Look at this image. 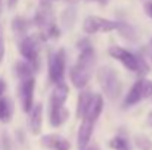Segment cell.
I'll return each instance as SVG.
<instances>
[{"label":"cell","mask_w":152,"mask_h":150,"mask_svg":"<svg viewBox=\"0 0 152 150\" xmlns=\"http://www.w3.org/2000/svg\"><path fill=\"white\" fill-rule=\"evenodd\" d=\"M93 128H95V122L81 119V125L78 128V136H77V146L80 150H84L86 146L89 144L92 134H93Z\"/></svg>","instance_id":"obj_12"},{"label":"cell","mask_w":152,"mask_h":150,"mask_svg":"<svg viewBox=\"0 0 152 150\" xmlns=\"http://www.w3.org/2000/svg\"><path fill=\"white\" fill-rule=\"evenodd\" d=\"M95 1H101L102 4H105V3H106V0H95Z\"/></svg>","instance_id":"obj_27"},{"label":"cell","mask_w":152,"mask_h":150,"mask_svg":"<svg viewBox=\"0 0 152 150\" xmlns=\"http://www.w3.org/2000/svg\"><path fill=\"white\" fill-rule=\"evenodd\" d=\"M143 9H145V13L152 18V1H146L145 4H143Z\"/></svg>","instance_id":"obj_22"},{"label":"cell","mask_w":152,"mask_h":150,"mask_svg":"<svg viewBox=\"0 0 152 150\" xmlns=\"http://www.w3.org/2000/svg\"><path fill=\"white\" fill-rule=\"evenodd\" d=\"M65 66H66V51L65 49L56 50L49 57V80L53 86L64 83L65 77Z\"/></svg>","instance_id":"obj_8"},{"label":"cell","mask_w":152,"mask_h":150,"mask_svg":"<svg viewBox=\"0 0 152 150\" xmlns=\"http://www.w3.org/2000/svg\"><path fill=\"white\" fill-rule=\"evenodd\" d=\"M42 144L43 147L49 150H69L71 149V143L59 136V134H46L42 137Z\"/></svg>","instance_id":"obj_11"},{"label":"cell","mask_w":152,"mask_h":150,"mask_svg":"<svg viewBox=\"0 0 152 150\" xmlns=\"http://www.w3.org/2000/svg\"><path fill=\"white\" fill-rule=\"evenodd\" d=\"M134 146L139 150H152V141L146 136L137 134L134 136Z\"/></svg>","instance_id":"obj_21"},{"label":"cell","mask_w":152,"mask_h":150,"mask_svg":"<svg viewBox=\"0 0 152 150\" xmlns=\"http://www.w3.org/2000/svg\"><path fill=\"white\" fill-rule=\"evenodd\" d=\"M13 69H15V74H16V77H18L19 81L34 78V72H36V71H34V69L31 68V65H30L28 62H25V60L16 62L15 66H13Z\"/></svg>","instance_id":"obj_15"},{"label":"cell","mask_w":152,"mask_h":150,"mask_svg":"<svg viewBox=\"0 0 152 150\" xmlns=\"http://www.w3.org/2000/svg\"><path fill=\"white\" fill-rule=\"evenodd\" d=\"M120 21H111L102 16H87L83 22V30L86 34H99V33H111L118 31Z\"/></svg>","instance_id":"obj_9"},{"label":"cell","mask_w":152,"mask_h":150,"mask_svg":"<svg viewBox=\"0 0 152 150\" xmlns=\"http://www.w3.org/2000/svg\"><path fill=\"white\" fill-rule=\"evenodd\" d=\"M93 97V94L89 91V90H81L80 94H78V101H77V112H75V116L78 119H83L87 107H89V103Z\"/></svg>","instance_id":"obj_16"},{"label":"cell","mask_w":152,"mask_h":150,"mask_svg":"<svg viewBox=\"0 0 152 150\" xmlns=\"http://www.w3.org/2000/svg\"><path fill=\"white\" fill-rule=\"evenodd\" d=\"M19 53L25 62L31 65L34 71L40 68V56H39V38L34 36H25L19 41Z\"/></svg>","instance_id":"obj_7"},{"label":"cell","mask_w":152,"mask_h":150,"mask_svg":"<svg viewBox=\"0 0 152 150\" xmlns=\"http://www.w3.org/2000/svg\"><path fill=\"white\" fill-rule=\"evenodd\" d=\"M6 91V81L3 78H0V97H4L3 93Z\"/></svg>","instance_id":"obj_23"},{"label":"cell","mask_w":152,"mask_h":150,"mask_svg":"<svg viewBox=\"0 0 152 150\" xmlns=\"http://www.w3.org/2000/svg\"><path fill=\"white\" fill-rule=\"evenodd\" d=\"M102 110H103V97L102 94H93V97L89 103V107L83 116V119H87V121H92V122H96L101 116Z\"/></svg>","instance_id":"obj_13"},{"label":"cell","mask_w":152,"mask_h":150,"mask_svg":"<svg viewBox=\"0 0 152 150\" xmlns=\"http://www.w3.org/2000/svg\"><path fill=\"white\" fill-rule=\"evenodd\" d=\"M42 122H43V106L42 103L34 104L33 110L30 112V128L33 134H39L42 130Z\"/></svg>","instance_id":"obj_14"},{"label":"cell","mask_w":152,"mask_h":150,"mask_svg":"<svg viewBox=\"0 0 152 150\" xmlns=\"http://www.w3.org/2000/svg\"><path fill=\"white\" fill-rule=\"evenodd\" d=\"M30 21L24 19V18H15L12 21V30L18 34V36H25L30 30Z\"/></svg>","instance_id":"obj_18"},{"label":"cell","mask_w":152,"mask_h":150,"mask_svg":"<svg viewBox=\"0 0 152 150\" xmlns=\"http://www.w3.org/2000/svg\"><path fill=\"white\" fill-rule=\"evenodd\" d=\"M149 124H151V125H152V112H151V113H149Z\"/></svg>","instance_id":"obj_26"},{"label":"cell","mask_w":152,"mask_h":150,"mask_svg":"<svg viewBox=\"0 0 152 150\" xmlns=\"http://www.w3.org/2000/svg\"><path fill=\"white\" fill-rule=\"evenodd\" d=\"M118 33H120V36L124 37L126 40H130V41H136V40H137V33H136V30H134L132 25L126 24V22H120Z\"/></svg>","instance_id":"obj_19"},{"label":"cell","mask_w":152,"mask_h":150,"mask_svg":"<svg viewBox=\"0 0 152 150\" xmlns=\"http://www.w3.org/2000/svg\"><path fill=\"white\" fill-rule=\"evenodd\" d=\"M34 87H36V80L30 78V80H24L19 81V100H21V106L24 112H31L34 107Z\"/></svg>","instance_id":"obj_10"},{"label":"cell","mask_w":152,"mask_h":150,"mask_svg":"<svg viewBox=\"0 0 152 150\" xmlns=\"http://www.w3.org/2000/svg\"><path fill=\"white\" fill-rule=\"evenodd\" d=\"M0 12H1V0H0Z\"/></svg>","instance_id":"obj_28"},{"label":"cell","mask_w":152,"mask_h":150,"mask_svg":"<svg viewBox=\"0 0 152 150\" xmlns=\"http://www.w3.org/2000/svg\"><path fill=\"white\" fill-rule=\"evenodd\" d=\"M3 54H4V44H3V40L0 37V60L3 59Z\"/></svg>","instance_id":"obj_24"},{"label":"cell","mask_w":152,"mask_h":150,"mask_svg":"<svg viewBox=\"0 0 152 150\" xmlns=\"http://www.w3.org/2000/svg\"><path fill=\"white\" fill-rule=\"evenodd\" d=\"M80 50L81 51L77 57V62L69 69V81L75 88L83 90L93 75L95 63H96V53L87 41L80 43Z\"/></svg>","instance_id":"obj_1"},{"label":"cell","mask_w":152,"mask_h":150,"mask_svg":"<svg viewBox=\"0 0 152 150\" xmlns=\"http://www.w3.org/2000/svg\"><path fill=\"white\" fill-rule=\"evenodd\" d=\"M13 115V104L9 97H0V121L7 124Z\"/></svg>","instance_id":"obj_17"},{"label":"cell","mask_w":152,"mask_h":150,"mask_svg":"<svg viewBox=\"0 0 152 150\" xmlns=\"http://www.w3.org/2000/svg\"><path fill=\"white\" fill-rule=\"evenodd\" d=\"M148 1H152V0H148Z\"/></svg>","instance_id":"obj_29"},{"label":"cell","mask_w":152,"mask_h":150,"mask_svg":"<svg viewBox=\"0 0 152 150\" xmlns=\"http://www.w3.org/2000/svg\"><path fill=\"white\" fill-rule=\"evenodd\" d=\"M149 97H152V81L146 80V78H139L130 87L127 96L124 97L123 106L127 109V107H132V106L137 104L139 101L149 99Z\"/></svg>","instance_id":"obj_6"},{"label":"cell","mask_w":152,"mask_h":150,"mask_svg":"<svg viewBox=\"0 0 152 150\" xmlns=\"http://www.w3.org/2000/svg\"><path fill=\"white\" fill-rule=\"evenodd\" d=\"M96 77H98V83L101 86L102 91L105 93V96L108 99L112 101L120 99L121 91H123V83L118 77V72L114 68H111V66L98 68Z\"/></svg>","instance_id":"obj_5"},{"label":"cell","mask_w":152,"mask_h":150,"mask_svg":"<svg viewBox=\"0 0 152 150\" xmlns=\"http://www.w3.org/2000/svg\"><path fill=\"white\" fill-rule=\"evenodd\" d=\"M108 53H109L111 57L118 60L126 69L136 72L140 78H143L149 72V65L146 63V60L142 56L134 54V53L129 51L127 49H123L120 46H112V47L108 49Z\"/></svg>","instance_id":"obj_3"},{"label":"cell","mask_w":152,"mask_h":150,"mask_svg":"<svg viewBox=\"0 0 152 150\" xmlns=\"http://www.w3.org/2000/svg\"><path fill=\"white\" fill-rule=\"evenodd\" d=\"M108 144L112 150H132L129 141L124 137H114L112 140H109Z\"/></svg>","instance_id":"obj_20"},{"label":"cell","mask_w":152,"mask_h":150,"mask_svg":"<svg viewBox=\"0 0 152 150\" xmlns=\"http://www.w3.org/2000/svg\"><path fill=\"white\" fill-rule=\"evenodd\" d=\"M34 24L36 27L40 28L42 34L40 38L42 40H49V38H58L61 31L55 22V15H53V9H52L49 1H42L40 7L36 12L34 16Z\"/></svg>","instance_id":"obj_4"},{"label":"cell","mask_w":152,"mask_h":150,"mask_svg":"<svg viewBox=\"0 0 152 150\" xmlns=\"http://www.w3.org/2000/svg\"><path fill=\"white\" fill-rule=\"evenodd\" d=\"M68 94H69V88L65 83H59L53 87L49 97V122L52 127H59L68 119L69 112L65 107Z\"/></svg>","instance_id":"obj_2"},{"label":"cell","mask_w":152,"mask_h":150,"mask_svg":"<svg viewBox=\"0 0 152 150\" xmlns=\"http://www.w3.org/2000/svg\"><path fill=\"white\" fill-rule=\"evenodd\" d=\"M16 3H18V0H7V7L9 9H13L16 6Z\"/></svg>","instance_id":"obj_25"}]
</instances>
